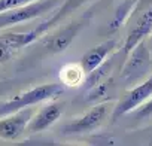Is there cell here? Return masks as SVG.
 <instances>
[{
  "mask_svg": "<svg viewBox=\"0 0 152 146\" xmlns=\"http://www.w3.org/2000/svg\"><path fill=\"white\" fill-rule=\"evenodd\" d=\"M61 93H63V85H60V84H45V85L34 87V88L28 90L27 93L15 96L11 100L0 104V118H3L6 115H11L14 112H18L23 107L33 106V104L40 103L43 100L54 99Z\"/></svg>",
  "mask_w": 152,
  "mask_h": 146,
  "instance_id": "cell-1",
  "label": "cell"
},
{
  "mask_svg": "<svg viewBox=\"0 0 152 146\" xmlns=\"http://www.w3.org/2000/svg\"><path fill=\"white\" fill-rule=\"evenodd\" d=\"M63 3L64 0H34V2L27 3L24 6H18L14 9H8L5 12H0V28L11 27L33 18H39Z\"/></svg>",
  "mask_w": 152,
  "mask_h": 146,
  "instance_id": "cell-2",
  "label": "cell"
},
{
  "mask_svg": "<svg viewBox=\"0 0 152 146\" xmlns=\"http://www.w3.org/2000/svg\"><path fill=\"white\" fill-rule=\"evenodd\" d=\"M128 60L125 61L119 79L125 85L136 84L142 78H145L151 69V52L145 43V40L139 42L130 52Z\"/></svg>",
  "mask_w": 152,
  "mask_h": 146,
  "instance_id": "cell-3",
  "label": "cell"
},
{
  "mask_svg": "<svg viewBox=\"0 0 152 146\" xmlns=\"http://www.w3.org/2000/svg\"><path fill=\"white\" fill-rule=\"evenodd\" d=\"M149 97H152V75L146 81H143L142 84L136 85L133 90L125 93V96L119 100V103L112 110V121H116L119 116L137 109Z\"/></svg>",
  "mask_w": 152,
  "mask_h": 146,
  "instance_id": "cell-4",
  "label": "cell"
},
{
  "mask_svg": "<svg viewBox=\"0 0 152 146\" xmlns=\"http://www.w3.org/2000/svg\"><path fill=\"white\" fill-rule=\"evenodd\" d=\"M110 107H112V103H100V104L94 106L82 118L64 125L63 133L64 134H81V133H87V131L97 128L104 121L107 113L112 112Z\"/></svg>",
  "mask_w": 152,
  "mask_h": 146,
  "instance_id": "cell-5",
  "label": "cell"
},
{
  "mask_svg": "<svg viewBox=\"0 0 152 146\" xmlns=\"http://www.w3.org/2000/svg\"><path fill=\"white\" fill-rule=\"evenodd\" d=\"M33 116H34V110L30 106H27L18 112L0 118V137L6 140L18 139L28 127V122L31 121Z\"/></svg>",
  "mask_w": 152,
  "mask_h": 146,
  "instance_id": "cell-6",
  "label": "cell"
},
{
  "mask_svg": "<svg viewBox=\"0 0 152 146\" xmlns=\"http://www.w3.org/2000/svg\"><path fill=\"white\" fill-rule=\"evenodd\" d=\"M152 31V6H149L148 9L143 11V14L140 15V18L136 21L134 27L130 30L124 46H122V52L128 54L139 42L145 40V37Z\"/></svg>",
  "mask_w": 152,
  "mask_h": 146,
  "instance_id": "cell-7",
  "label": "cell"
},
{
  "mask_svg": "<svg viewBox=\"0 0 152 146\" xmlns=\"http://www.w3.org/2000/svg\"><path fill=\"white\" fill-rule=\"evenodd\" d=\"M63 107H64L63 103H51V104L45 106L43 109L39 110V113L36 116L31 118V121L28 122V130L33 133L46 130L61 116Z\"/></svg>",
  "mask_w": 152,
  "mask_h": 146,
  "instance_id": "cell-8",
  "label": "cell"
},
{
  "mask_svg": "<svg viewBox=\"0 0 152 146\" xmlns=\"http://www.w3.org/2000/svg\"><path fill=\"white\" fill-rule=\"evenodd\" d=\"M115 46H116V40L110 39V40H106V42L97 45L96 48H91L84 55V58L81 61V66H82L84 72L85 73H90L91 70H94L96 67H99L106 60V57L110 55V52L115 49Z\"/></svg>",
  "mask_w": 152,
  "mask_h": 146,
  "instance_id": "cell-9",
  "label": "cell"
},
{
  "mask_svg": "<svg viewBox=\"0 0 152 146\" xmlns=\"http://www.w3.org/2000/svg\"><path fill=\"white\" fill-rule=\"evenodd\" d=\"M79 28H81V23H75V24H70V26L64 27L61 31L55 33L49 39V42L46 43V49L51 51L52 54H61L73 42V39H75L76 34H78Z\"/></svg>",
  "mask_w": 152,
  "mask_h": 146,
  "instance_id": "cell-10",
  "label": "cell"
},
{
  "mask_svg": "<svg viewBox=\"0 0 152 146\" xmlns=\"http://www.w3.org/2000/svg\"><path fill=\"white\" fill-rule=\"evenodd\" d=\"M40 31L36 28L33 31H27V33H6V34H2L0 39H2L12 51L15 49H20L23 46H27L28 43L34 42L36 39L40 37Z\"/></svg>",
  "mask_w": 152,
  "mask_h": 146,
  "instance_id": "cell-11",
  "label": "cell"
},
{
  "mask_svg": "<svg viewBox=\"0 0 152 146\" xmlns=\"http://www.w3.org/2000/svg\"><path fill=\"white\" fill-rule=\"evenodd\" d=\"M113 60H115V57L109 58L107 61H103L99 67H96L94 70H91L90 73H87V78L84 81V87L87 90H91L96 85H99L100 82H103V81L107 79V76L110 75V70L113 67Z\"/></svg>",
  "mask_w": 152,
  "mask_h": 146,
  "instance_id": "cell-12",
  "label": "cell"
},
{
  "mask_svg": "<svg viewBox=\"0 0 152 146\" xmlns=\"http://www.w3.org/2000/svg\"><path fill=\"white\" fill-rule=\"evenodd\" d=\"M137 3H139V0H125L122 5H119V8L116 9V12H115L112 21H110L109 26H107V31H109V33L116 31V30L124 24V21L127 20V17L133 12V9L137 6Z\"/></svg>",
  "mask_w": 152,
  "mask_h": 146,
  "instance_id": "cell-13",
  "label": "cell"
},
{
  "mask_svg": "<svg viewBox=\"0 0 152 146\" xmlns=\"http://www.w3.org/2000/svg\"><path fill=\"white\" fill-rule=\"evenodd\" d=\"M82 2H85V0H64V3H63V8H61V11H58L51 20H48L46 23H43V24H40L39 27H37V30L40 31V33H43V31H46L49 27H52L54 24H57L64 15H67L69 12H72L73 9H76L79 5H82Z\"/></svg>",
  "mask_w": 152,
  "mask_h": 146,
  "instance_id": "cell-14",
  "label": "cell"
},
{
  "mask_svg": "<svg viewBox=\"0 0 152 146\" xmlns=\"http://www.w3.org/2000/svg\"><path fill=\"white\" fill-rule=\"evenodd\" d=\"M84 69L82 66H75V64H69L61 70V79L64 81L66 85H76L78 82L82 81L84 76Z\"/></svg>",
  "mask_w": 152,
  "mask_h": 146,
  "instance_id": "cell-15",
  "label": "cell"
},
{
  "mask_svg": "<svg viewBox=\"0 0 152 146\" xmlns=\"http://www.w3.org/2000/svg\"><path fill=\"white\" fill-rule=\"evenodd\" d=\"M31 2H34V0H0V12H5L8 9H14L18 6H24Z\"/></svg>",
  "mask_w": 152,
  "mask_h": 146,
  "instance_id": "cell-16",
  "label": "cell"
},
{
  "mask_svg": "<svg viewBox=\"0 0 152 146\" xmlns=\"http://www.w3.org/2000/svg\"><path fill=\"white\" fill-rule=\"evenodd\" d=\"M151 115H152V97H149L145 103L140 104V107L137 109L134 116L137 119H142V118H146V116H151Z\"/></svg>",
  "mask_w": 152,
  "mask_h": 146,
  "instance_id": "cell-17",
  "label": "cell"
},
{
  "mask_svg": "<svg viewBox=\"0 0 152 146\" xmlns=\"http://www.w3.org/2000/svg\"><path fill=\"white\" fill-rule=\"evenodd\" d=\"M12 49L0 39V63H6L8 60H11V57H12Z\"/></svg>",
  "mask_w": 152,
  "mask_h": 146,
  "instance_id": "cell-18",
  "label": "cell"
},
{
  "mask_svg": "<svg viewBox=\"0 0 152 146\" xmlns=\"http://www.w3.org/2000/svg\"><path fill=\"white\" fill-rule=\"evenodd\" d=\"M137 6H139V8H145V9H148L149 6H152V0H139Z\"/></svg>",
  "mask_w": 152,
  "mask_h": 146,
  "instance_id": "cell-19",
  "label": "cell"
}]
</instances>
